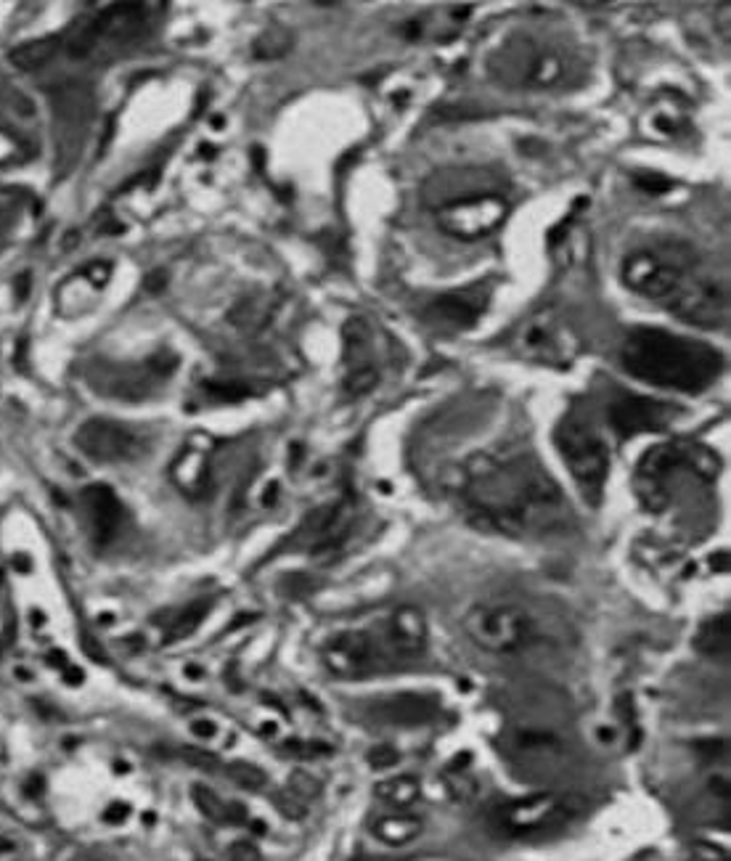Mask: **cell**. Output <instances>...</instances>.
Masks as SVG:
<instances>
[{
    "label": "cell",
    "mask_w": 731,
    "mask_h": 861,
    "mask_svg": "<svg viewBox=\"0 0 731 861\" xmlns=\"http://www.w3.org/2000/svg\"><path fill=\"white\" fill-rule=\"evenodd\" d=\"M459 499L477 528L509 538H536L565 525V496L530 454H483L459 483Z\"/></svg>",
    "instance_id": "1"
},
{
    "label": "cell",
    "mask_w": 731,
    "mask_h": 861,
    "mask_svg": "<svg viewBox=\"0 0 731 861\" xmlns=\"http://www.w3.org/2000/svg\"><path fill=\"white\" fill-rule=\"evenodd\" d=\"M620 276L631 292L663 305L684 324L718 329L729 321L726 281L689 242L660 236L639 244L623 260Z\"/></svg>",
    "instance_id": "2"
},
{
    "label": "cell",
    "mask_w": 731,
    "mask_h": 861,
    "mask_svg": "<svg viewBox=\"0 0 731 861\" xmlns=\"http://www.w3.org/2000/svg\"><path fill=\"white\" fill-rule=\"evenodd\" d=\"M620 361L639 382L676 393H702L716 385L724 371V355L713 345L652 326L628 332Z\"/></svg>",
    "instance_id": "3"
},
{
    "label": "cell",
    "mask_w": 731,
    "mask_h": 861,
    "mask_svg": "<svg viewBox=\"0 0 731 861\" xmlns=\"http://www.w3.org/2000/svg\"><path fill=\"white\" fill-rule=\"evenodd\" d=\"M427 650V623L414 607H398L369 626L345 628L324 644V665L337 679H366L390 671Z\"/></svg>",
    "instance_id": "4"
},
{
    "label": "cell",
    "mask_w": 731,
    "mask_h": 861,
    "mask_svg": "<svg viewBox=\"0 0 731 861\" xmlns=\"http://www.w3.org/2000/svg\"><path fill=\"white\" fill-rule=\"evenodd\" d=\"M432 183L427 202L435 210L440 228L461 242H477L496 231L509 215V202L501 194V181L488 170H456Z\"/></svg>",
    "instance_id": "5"
},
{
    "label": "cell",
    "mask_w": 731,
    "mask_h": 861,
    "mask_svg": "<svg viewBox=\"0 0 731 861\" xmlns=\"http://www.w3.org/2000/svg\"><path fill=\"white\" fill-rule=\"evenodd\" d=\"M490 72L506 85L528 88V91H549L567 80L570 59L565 48L536 35H512L504 40L498 51L490 56Z\"/></svg>",
    "instance_id": "6"
},
{
    "label": "cell",
    "mask_w": 731,
    "mask_h": 861,
    "mask_svg": "<svg viewBox=\"0 0 731 861\" xmlns=\"http://www.w3.org/2000/svg\"><path fill=\"white\" fill-rule=\"evenodd\" d=\"M554 446L573 475L575 488L586 504L596 507L604 496V483L610 475V451L596 427L575 414H567L554 430Z\"/></svg>",
    "instance_id": "7"
},
{
    "label": "cell",
    "mask_w": 731,
    "mask_h": 861,
    "mask_svg": "<svg viewBox=\"0 0 731 861\" xmlns=\"http://www.w3.org/2000/svg\"><path fill=\"white\" fill-rule=\"evenodd\" d=\"M464 628L472 642L485 652L496 655H514L528 650L538 639V626L525 607L509 602H490L477 605L467 612Z\"/></svg>",
    "instance_id": "8"
},
{
    "label": "cell",
    "mask_w": 731,
    "mask_h": 861,
    "mask_svg": "<svg viewBox=\"0 0 731 861\" xmlns=\"http://www.w3.org/2000/svg\"><path fill=\"white\" fill-rule=\"evenodd\" d=\"M514 350L528 361L567 369L578 355V334L554 308L536 310L514 334Z\"/></svg>",
    "instance_id": "9"
},
{
    "label": "cell",
    "mask_w": 731,
    "mask_h": 861,
    "mask_svg": "<svg viewBox=\"0 0 731 861\" xmlns=\"http://www.w3.org/2000/svg\"><path fill=\"white\" fill-rule=\"evenodd\" d=\"M583 811V801L575 795L538 793L522 801L504 803L496 811V824L512 838H530L538 832L557 830L562 824L573 822Z\"/></svg>",
    "instance_id": "10"
},
{
    "label": "cell",
    "mask_w": 731,
    "mask_h": 861,
    "mask_svg": "<svg viewBox=\"0 0 731 861\" xmlns=\"http://www.w3.org/2000/svg\"><path fill=\"white\" fill-rule=\"evenodd\" d=\"M345 340V390L350 395H366L379 382L382 361V334L366 318H350L342 329Z\"/></svg>",
    "instance_id": "11"
},
{
    "label": "cell",
    "mask_w": 731,
    "mask_h": 861,
    "mask_svg": "<svg viewBox=\"0 0 731 861\" xmlns=\"http://www.w3.org/2000/svg\"><path fill=\"white\" fill-rule=\"evenodd\" d=\"M490 300L488 284H475V287H461L453 292L432 297L424 305L422 318L435 329V332H467L483 318Z\"/></svg>",
    "instance_id": "12"
},
{
    "label": "cell",
    "mask_w": 731,
    "mask_h": 861,
    "mask_svg": "<svg viewBox=\"0 0 731 861\" xmlns=\"http://www.w3.org/2000/svg\"><path fill=\"white\" fill-rule=\"evenodd\" d=\"M75 446L93 461H133L146 451L144 438L136 430L112 419H91L75 432Z\"/></svg>",
    "instance_id": "13"
},
{
    "label": "cell",
    "mask_w": 731,
    "mask_h": 861,
    "mask_svg": "<svg viewBox=\"0 0 731 861\" xmlns=\"http://www.w3.org/2000/svg\"><path fill=\"white\" fill-rule=\"evenodd\" d=\"M679 408L644 395H620L610 403L607 419L620 440L636 438L644 432H663L676 419Z\"/></svg>",
    "instance_id": "14"
},
{
    "label": "cell",
    "mask_w": 731,
    "mask_h": 861,
    "mask_svg": "<svg viewBox=\"0 0 731 861\" xmlns=\"http://www.w3.org/2000/svg\"><path fill=\"white\" fill-rule=\"evenodd\" d=\"M151 8L157 6H109L106 11H101L93 22L85 24L93 46L120 48L130 40H136L149 22Z\"/></svg>",
    "instance_id": "15"
},
{
    "label": "cell",
    "mask_w": 731,
    "mask_h": 861,
    "mask_svg": "<svg viewBox=\"0 0 731 861\" xmlns=\"http://www.w3.org/2000/svg\"><path fill=\"white\" fill-rule=\"evenodd\" d=\"M53 109H56V136H59V154H64L67 146L72 159L80 152V138L88 125V114H91V96L80 85H67L56 93L53 99Z\"/></svg>",
    "instance_id": "16"
},
{
    "label": "cell",
    "mask_w": 731,
    "mask_h": 861,
    "mask_svg": "<svg viewBox=\"0 0 731 861\" xmlns=\"http://www.w3.org/2000/svg\"><path fill=\"white\" fill-rule=\"evenodd\" d=\"M83 504L93 541L98 546L112 544L117 533H120L122 522H125V509H122V501L117 499V493L109 485H88L83 491Z\"/></svg>",
    "instance_id": "17"
},
{
    "label": "cell",
    "mask_w": 731,
    "mask_h": 861,
    "mask_svg": "<svg viewBox=\"0 0 731 861\" xmlns=\"http://www.w3.org/2000/svg\"><path fill=\"white\" fill-rule=\"evenodd\" d=\"M347 536V514L342 504H326L310 512L302 522L297 538L308 544L313 552H332Z\"/></svg>",
    "instance_id": "18"
},
{
    "label": "cell",
    "mask_w": 731,
    "mask_h": 861,
    "mask_svg": "<svg viewBox=\"0 0 731 861\" xmlns=\"http://www.w3.org/2000/svg\"><path fill=\"white\" fill-rule=\"evenodd\" d=\"M440 703L430 695H395L374 705V716L385 724L419 726L438 718Z\"/></svg>",
    "instance_id": "19"
},
{
    "label": "cell",
    "mask_w": 731,
    "mask_h": 861,
    "mask_svg": "<svg viewBox=\"0 0 731 861\" xmlns=\"http://www.w3.org/2000/svg\"><path fill=\"white\" fill-rule=\"evenodd\" d=\"M61 51V38L59 35H48V38L30 40V43H22L16 46L14 51L8 53V61L14 64L19 72H38L46 64H51Z\"/></svg>",
    "instance_id": "20"
},
{
    "label": "cell",
    "mask_w": 731,
    "mask_h": 861,
    "mask_svg": "<svg viewBox=\"0 0 731 861\" xmlns=\"http://www.w3.org/2000/svg\"><path fill=\"white\" fill-rule=\"evenodd\" d=\"M191 798H194L196 809L202 811L210 822H218V824H239L247 819V811H244L242 803H226L220 801L218 795L212 793L210 787H202L196 785L194 790H191Z\"/></svg>",
    "instance_id": "21"
},
{
    "label": "cell",
    "mask_w": 731,
    "mask_h": 861,
    "mask_svg": "<svg viewBox=\"0 0 731 861\" xmlns=\"http://www.w3.org/2000/svg\"><path fill=\"white\" fill-rule=\"evenodd\" d=\"M729 612H721V615H713L697 628V636H694V647L702 652V655H710V658H718V655H726L729 652Z\"/></svg>",
    "instance_id": "22"
},
{
    "label": "cell",
    "mask_w": 731,
    "mask_h": 861,
    "mask_svg": "<svg viewBox=\"0 0 731 861\" xmlns=\"http://www.w3.org/2000/svg\"><path fill=\"white\" fill-rule=\"evenodd\" d=\"M374 835L387 846H406V843L422 835V819L408 814L385 816V819H379L374 824Z\"/></svg>",
    "instance_id": "23"
},
{
    "label": "cell",
    "mask_w": 731,
    "mask_h": 861,
    "mask_svg": "<svg viewBox=\"0 0 731 861\" xmlns=\"http://www.w3.org/2000/svg\"><path fill=\"white\" fill-rule=\"evenodd\" d=\"M512 750L520 758L530 763L538 761H551V758L559 753V742L551 737V734H538V732H520L512 740Z\"/></svg>",
    "instance_id": "24"
},
{
    "label": "cell",
    "mask_w": 731,
    "mask_h": 861,
    "mask_svg": "<svg viewBox=\"0 0 731 861\" xmlns=\"http://www.w3.org/2000/svg\"><path fill=\"white\" fill-rule=\"evenodd\" d=\"M210 610H212V599H199V602H194V605H189L186 610L178 612L173 623H170V631H167L165 642L167 644L181 642V639L194 634L196 628L202 626V620L207 618V612Z\"/></svg>",
    "instance_id": "25"
},
{
    "label": "cell",
    "mask_w": 731,
    "mask_h": 861,
    "mask_svg": "<svg viewBox=\"0 0 731 861\" xmlns=\"http://www.w3.org/2000/svg\"><path fill=\"white\" fill-rule=\"evenodd\" d=\"M374 793H377V798L390 803V806L406 809V806H411V803L419 798L422 790H419V782H416L414 777H392L385 779V782H379Z\"/></svg>",
    "instance_id": "26"
},
{
    "label": "cell",
    "mask_w": 731,
    "mask_h": 861,
    "mask_svg": "<svg viewBox=\"0 0 731 861\" xmlns=\"http://www.w3.org/2000/svg\"><path fill=\"white\" fill-rule=\"evenodd\" d=\"M175 477H178V483H181L186 491L199 493V488L204 485V477H207V464H204L202 456L186 454L178 461V467H175Z\"/></svg>",
    "instance_id": "27"
},
{
    "label": "cell",
    "mask_w": 731,
    "mask_h": 861,
    "mask_svg": "<svg viewBox=\"0 0 731 861\" xmlns=\"http://www.w3.org/2000/svg\"><path fill=\"white\" fill-rule=\"evenodd\" d=\"M228 777L234 779L236 785L247 787V790H260V787L265 785V774L263 769H257V766H252V763H234V766H228Z\"/></svg>",
    "instance_id": "28"
},
{
    "label": "cell",
    "mask_w": 731,
    "mask_h": 861,
    "mask_svg": "<svg viewBox=\"0 0 731 861\" xmlns=\"http://www.w3.org/2000/svg\"><path fill=\"white\" fill-rule=\"evenodd\" d=\"M318 790H321L318 779L310 777L308 771H294L292 777H289V795H294L297 801H310V798H316Z\"/></svg>",
    "instance_id": "29"
},
{
    "label": "cell",
    "mask_w": 731,
    "mask_h": 861,
    "mask_svg": "<svg viewBox=\"0 0 731 861\" xmlns=\"http://www.w3.org/2000/svg\"><path fill=\"white\" fill-rule=\"evenodd\" d=\"M24 194L19 189H0V228L8 226L22 207Z\"/></svg>",
    "instance_id": "30"
},
{
    "label": "cell",
    "mask_w": 731,
    "mask_h": 861,
    "mask_svg": "<svg viewBox=\"0 0 731 861\" xmlns=\"http://www.w3.org/2000/svg\"><path fill=\"white\" fill-rule=\"evenodd\" d=\"M284 750H287V753H292V756H297V758H318V756H329V753H332V748H329V745H324V742H302V740L287 742V745H284Z\"/></svg>",
    "instance_id": "31"
},
{
    "label": "cell",
    "mask_w": 731,
    "mask_h": 861,
    "mask_svg": "<svg viewBox=\"0 0 731 861\" xmlns=\"http://www.w3.org/2000/svg\"><path fill=\"white\" fill-rule=\"evenodd\" d=\"M24 157V144L22 138H16L14 133L8 130H0V165L3 162H16V159Z\"/></svg>",
    "instance_id": "32"
},
{
    "label": "cell",
    "mask_w": 731,
    "mask_h": 861,
    "mask_svg": "<svg viewBox=\"0 0 731 861\" xmlns=\"http://www.w3.org/2000/svg\"><path fill=\"white\" fill-rule=\"evenodd\" d=\"M366 761H369L371 769H392L400 761V753L392 745H377V748L369 750Z\"/></svg>",
    "instance_id": "33"
},
{
    "label": "cell",
    "mask_w": 731,
    "mask_h": 861,
    "mask_svg": "<svg viewBox=\"0 0 731 861\" xmlns=\"http://www.w3.org/2000/svg\"><path fill=\"white\" fill-rule=\"evenodd\" d=\"M636 186L644 191H649V194H663V191H671L673 183L668 181V178H663V175H636Z\"/></svg>",
    "instance_id": "34"
},
{
    "label": "cell",
    "mask_w": 731,
    "mask_h": 861,
    "mask_svg": "<svg viewBox=\"0 0 731 861\" xmlns=\"http://www.w3.org/2000/svg\"><path fill=\"white\" fill-rule=\"evenodd\" d=\"M231 861H260V851L252 840H236L234 846L228 848Z\"/></svg>",
    "instance_id": "35"
},
{
    "label": "cell",
    "mask_w": 731,
    "mask_h": 861,
    "mask_svg": "<svg viewBox=\"0 0 731 861\" xmlns=\"http://www.w3.org/2000/svg\"><path fill=\"white\" fill-rule=\"evenodd\" d=\"M692 861H729L724 848L710 846V843H697L692 851Z\"/></svg>",
    "instance_id": "36"
},
{
    "label": "cell",
    "mask_w": 731,
    "mask_h": 861,
    "mask_svg": "<svg viewBox=\"0 0 731 861\" xmlns=\"http://www.w3.org/2000/svg\"><path fill=\"white\" fill-rule=\"evenodd\" d=\"M85 273H88V279H91L96 287H104L106 281L112 279V265L93 263V265H88V271Z\"/></svg>",
    "instance_id": "37"
},
{
    "label": "cell",
    "mask_w": 731,
    "mask_h": 861,
    "mask_svg": "<svg viewBox=\"0 0 731 861\" xmlns=\"http://www.w3.org/2000/svg\"><path fill=\"white\" fill-rule=\"evenodd\" d=\"M279 809L284 811V814L289 816V819H300V816H305V806H302L300 801H297V798H294V795H281L279 798Z\"/></svg>",
    "instance_id": "38"
},
{
    "label": "cell",
    "mask_w": 731,
    "mask_h": 861,
    "mask_svg": "<svg viewBox=\"0 0 731 861\" xmlns=\"http://www.w3.org/2000/svg\"><path fill=\"white\" fill-rule=\"evenodd\" d=\"M128 816H130V806H125V803H112V806L106 809L104 819L109 824H122Z\"/></svg>",
    "instance_id": "39"
},
{
    "label": "cell",
    "mask_w": 731,
    "mask_h": 861,
    "mask_svg": "<svg viewBox=\"0 0 731 861\" xmlns=\"http://www.w3.org/2000/svg\"><path fill=\"white\" fill-rule=\"evenodd\" d=\"M191 732H194L196 737L210 740L212 734H215V724H212V721H194V724H191Z\"/></svg>",
    "instance_id": "40"
},
{
    "label": "cell",
    "mask_w": 731,
    "mask_h": 861,
    "mask_svg": "<svg viewBox=\"0 0 731 861\" xmlns=\"http://www.w3.org/2000/svg\"><path fill=\"white\" fill-rule=\"evenodd\" d=\"M186 758H189L191 763L204 766V769H210L212 763H215V756H207V753H202V750H186Z\"/></svg>",
    "instance_id": "41"
},
{
    "label": "cell",
    "mask_w": 731,
    "mask_h": 861,
    "mask_svg": "<svg viewBox=\"0 0 731 861\" xmlns=\"http://www.w3.org/2000/svg\"><path fill=\"white\" fill-rule=\"evenodd\" d=\"M167 284V273L157 271L154 276H149V281H146V287H149V292H162Z\"/></svg>",
    "instance_id": "42"
},
{
    "label": "cell",
    "mask_w": 731,
    "mask_h": 861,
    "mask_svg": "<svg viewBox=\"0 0 731 861\" xmlns=\"http://www.w3.org/2000/svg\"><path fill=\"white\" fill-rule=\"evenodd\" d=\"M27 295H30V273L19 276V289H16V297H19V300H27Z\"/></svg>",
    "instance_id": "43"
},
{
    "label": "cell",
    "mask_w": 731,
    "mask_h": 861,
    "mask_svg": "<svg viewBox=\"0 0 731 861\" xmlns=\"http://www.w3.org/2000/svg\"><path fill=\"white\" fill-rule=\"evenodd\" d=\"M8 851H14V843L8 838H0V854H8Z\"/></svg>",
    "instance_id": "44"
}]
</instances>
